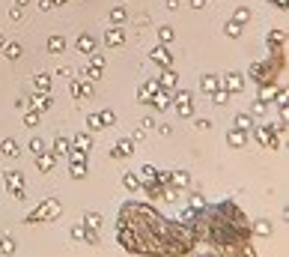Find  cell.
<instances>
[{
  "label": "cell",
  "instance_id": "obj_37",
  "mask_svg": "<svg viewBox=\"0 0 289 257\" xmlns=\"http://www.w3.org/2000/svg\"><path fill=\"white\" fill-rule=\"evenodd\" d=\"M158 39H161V45H167V42H173V27H158Z\"/></svg>",
  "mask_w": 289,
  "mask_h": 257
},
{
  "label": "cell",
  "instance_id": "obj_5",
  "mask_svg": "<svg viewBox=\"0 0 289 257\" xmlns=\"http://www.w3.org/2000/svg\"><path fill=\"white\" fill-rule=\"evenodd\" d=\"M173 105H176V114H179V117H191V114H194V99H191V93H185V90H179V93L173 96Z\"/></svg>",
  "mask_w": 289,
  "mask_h": 257
},
{
  "label": "cell",
  "instance_id": "obj_27",
  "mask_svg": "<svg viewBox=\"0 0 289 257\" xmlns=\"http://www.w3.org/2000/svg\"><path fill=\"white\" fill-rule=\"evenodd\" d=\"M125 18H128V15H125V6H114V9H111V24L122 27V24H125Z\"/></svg>",
  "mask_w": 289,
  "mask_h": 257
},
{
  "label": "cell",
  "instance_id": "obj_24",
  "mask_svg": "<svg viewBox=\"0 0 289 257\" xmlns=\"http://www.w3.org/2000/svg\"><path fill=\"white\" fill-rule=\"evenodd\" d=\"M15 251H18V245H15L12 236H0V254H6V257H9V254H15Z\"/></svg>",
  "mask_w": 289,
  "mask_h": 257
},
{
  "label": "cell",
  "instance_id": "obj_48",
  "mask_svg": "<svg viewBox=\"0 0 289 257\" xmlns=\"http://www.w3.org/2000/svg\"><path fill=\"white\" fill-rule=\"evenodd\" d=\"M197 129H203V132H209V129H212V120H197Z\"/></svg>",
  "mask_w": 289,
  "mask_h": 257
},
{
  "label": "cell",
  "instance_id": "obj_18",
  "mask_svg": "<svg viewBox=\"0 0 289 257\" xmlns=\"http://www.w3.org/2000/svg\"><path fill=\"white\" fill-rule=\"evenodd\" d=\"M283 39H286V33H283V27H274V30L268 33V48H271V51L283 48Z\"/></svg>",
  "mask_w": 289,
  "mask_h": 257
},
{
  "label": "cell",
  "instance_id": "obj_10",
  "mask_svg": "<svg viewBox=\"0 0 289 257\" xmlns=\"http://www.w3.org/2000/svg\"><path fill=\"white\" fill-rule=\"evenodd\" d=\"M75 48H78L81 54H87V57H90V54L96 51V36H93V33H81L78 39H75Z\"/></svg>",
  "mask_w": 289,
  "mask_h": 257
},
{
  "label": "cell",
  "instance_id": "obj_53",
  "mask_svg": "<svg viewBox=\"0 0 289 257\" xmlns=\"http://www.w3.org/2000/svg\"><path fill=\"white\" fill-rule=\"evenodd\" d=\"M51 3H54V6H57V3H66V0H51Z\"/></svg>",
  "mask_w": 289,
  "mask_h": 257
},
{
  "label": "cell",
  "instance_id": "obj_34",
  "mask_svg": "<svg viewBox=\"0 0 289 257\" xmlns=\"http://www.w3.org/2000/svg\"><path fill=\"white\" fill-rule=\"evenodd\" d=\"M98 123H101V126H114V123H117V114L111 111V108H104V111L98 114Z\"/></svg>",
  "mask_w": 289,
  "mask_h": 257
},
{
  "label": "cell",
  "instance_id": "obj_2",
  "mask_svg": "<svg viewBox=\"0 0 289 257\" xmlns=\"http://www.w3.org/2000/svg\"><path fill=\"white\" fill-rule=\"evenodd\" d=\"M200 222L209 228L206 233H209V239L215 242V248L224 251V254H230V257H236V254L247 245V239H250V228H247V222H244L241 209H239L233 200H224V203H218V206L206 209V212L200 215Z\"/></svg>",
  "mask_w": 289,
  "mask_h": 257
},
{
  "label": "cell",
  "instance_id": "obj_50",
  "mask_svg": "<svg viewBox=\"0 0 289 257\" xmlns=\"http://www.w3.org/2000/svg\"><path fill=\"white\" fill-rule=\"evenodd\" d=\"M167 9H179V0H167Z\"/></svg>",
  "mask_w": 289,
  "mask_h": 257
},
{
  "label": "cell",
  "instance_id": "obj_9",
  "mask_svg": "<svg viewBox=\"0 0 289 257\" xmlns=\"http://www.w3.org/2000/svg\"><path fill=\"white\" fill-rule=\"evenodd\" d=\"M224 90L227 93H241L244 90V78L239 75V72H227L224 75Z\"/></svg>",
  "mask_w": 289,
  "mask_h": 257
},
{
  "label": "cell",
  "instance_id": "obj_52",
  "mask_svg": "<svg viewBox=\"0 0 289 257\" xmlns=\"http://www.w3.org/2000/svg\"><path fill=\"white\" fill-rule=\"evenodd\" d=\"M6 45V36H0V48H3Z\"/></svg>",
  "mask_w": 289,
  "mask_h": 257
},
{
  "label": "cell",
  "instance_id": "obj_17",
  "mask_svg": "<svg viewBox=\"0 0 289 257\" xmlns=\"http://www.w3.org/2000/svg\"><path fill=\"white\" fill-rule=\"evenodd\" d=\"M188 182H191V173H188V171H170V186L188 189Z\"/></svg>",
  "mask_w": 289,
  "mask_h": 257
},
{
  "label": "cell",
  "instance_id": "obj_7",
  "mask_svg": "<svg viewBox=\"0 0 289 257\" xmlns=\"http://www.w3.org/2000/svg\"><path fill=\"white\" fill-rule=\"evenodd\" d=\"M122 42H125V33H122V27H107V33H104V45L107 48H122Z\"/></svg>",
  "mask_w": 289,
  "mask_h": 257
},
{
  "label": "cell",
  "instance_id": "obj_16",
  "mask_svg": "<svg viewBox=\"0 0 289 257\" xmlns=\"http://www.w3.org/2000/svg\"><path fill=\"white\" fill-rule=\"evenodd\" d=\"M54 165H57V156L54 153H39V156H36V168H39L42 173L54 171Z\"/></svg>",
  "mask_w": 289,
  "mask_h": 257
},
{
  "label": "cell",
  "instance_id": "obj_12",
  "mask_svg": "<svg viewBox=\"0 0 289 257\" xmlns=\"http://www.w3.org/2000/svg\"><path fill=\"white\" fill-rule=\"evenodd\" d=\"M149 57H152V63H158L161 69H167V66H173V54H170V51H167L164 45H158V48H155V51H152Z\"/></svg>",
  "mask_w": 289,
  "mask_h": 257
},
{
  "label": "cell",
  "instance_id": "obj_3",
  "mask_svg": "<svg viewBox=\"0 0 289 257\" xmlns=\"http://www.w3.org/2000/svg\"><path fill=\"white\" fill-rule=\"evenodd\" d=\"M60 209H63V203H60L57 198H45L39 206H36V209L24 218V222H27V225H36V222H51V218H57V215H60Z\"/></svg>",
  "mask_w": 289,
  "mask_h": 257
},
{
  "label": "cell",
  "instance_id": "obj_31",
  "mask_svg": "<svg viewBox=\"0 0 289 257\" xmlns=\"http://www.w3.org/2000/svg\"><path fill=\"white\" fill-rule=\"evenodd\" d=\"M24 126H27V129H36V126H39V111L27 108V114H24Z\"/></svg>",
  "mask_w": 289,
  "mask_h": 257
},
{
  "label": "cell",
  "instance_id": "obj_39",
  "mask_svg": "<svg viewBox=\"0 0 289 257\" xmlns=\"http://www.w3.org/2000/svg\"><path fill=\"white\" fill-rule=\"evenodd\" d=\"M254 230H257V233H260V236H268V233H271V225H268V222H265V218H260V222H257V225H254Z\"/></svg>",
  "mask_w": 289,
  "mask_h": 257
},
{
  "label": "cell",
  "instance_id": "obj_8",
  "mask_svg": "<svg viewBox=\"0 0 289 257\" xmlns=\"http://www.w3.org/2000/svg\"><path fill=\"white\" fill-rule=\"evenodd\" d=\"M128 156H134V141L131 138H122L114 150H111V159H128Z\"/></svg>",
  "mask_w": 289,
  "mask_h": 257
},
{
  "label": "cell",
  "instance_id": "obj_1",
  "mask_svg": "<svg viewBox=\"0 0 289 257\" xmlns=\"http://www.w3.org/2000/svg\"><path fill=\"white\" fill-rule=\"evenodd\" d=\"M120 242L131 254H152V257H179L194 251L197 233L194 228L182 222H164L152 206L125 203L120 209V225H117Z\"/></svg>",
  "mask_w": 289,
  "mask_h": 257
},
{
  "label": "cell",
  "instance_id": "obj_13",
  "mask_svg": "<svg viewBox=\"0 0 289 257\" xmlns=\"http://www.w3.org/2000/svg\"><path fill=\"white\" fill-rule=\"evenodd\" d=\"M51 105H54V99H51L48 93H36V96H33V102H30L27 108H33V111H39V114H42V111H48Z\"/></svg>",
  "mask_w": 289,
  "mask_h": 257
},
{
  "label": "cell",
  "instance_id": "obj_36",
  "mask_svg": "<svg viewBox=\"0 0 289 257\" xmlns=\"http://www.w3.org/2000/svg\"><path fill=\"white\" fill-rule=\"evenodd\" d=\"M155 173H158V171H155L152 165H143V168H140V182H149V179H155Z\"/></svg>",
  "mask_w": 289,
  "mask_h": 257
},
{
  "label": "cell",
  "instance_id": "obj_51",
  "mask_svg": "<svg viewBox=\"0 0 289 257\" xmlns=\"http://www.w3.org/2000/svg\"><path fill=\"white\" fill-rule=\"evenodd\" d=\"M274 6L277 9H286V0H274Z\"/></svg>",
  "mask_w": 289,
  "mask_h": 257
},
{
  "label": "cell",
  "instance_id": "obj_32",
  "mask_svg": "<svg viewBox=\"0 0 289 257\" xmlns=\"http://www.w3.org/2000/svg\"><path fill=\"white\" fill-rule=\"evenodd\" d=\"M3 48H6V51H3L6 60H18V57H21V45H18V42H6Z\"/></svg>",
  "mask_w": 289,
  "mask_h": 257
},
{
  "label": "cell",
  "instance_id": "obj_35",
  "mask_svg": "<svg viewBox=\"0 0 289 257\" xmlns=\"http://www.w3.org/2000/svg\"><path fill=\"white\" fill-rule=\"evenodd\" d=\"M233 21H236V24H247V21H250V9H247V6H239L236 15H233Z\"/></svg>",
  "mask_w": 289,
  "mask_h": 257
},
{
  "label": "cell",
  "instance_id": "obj_40",
  "mask_svg": "<svg viewBox=\"0 0 289 257\" xmlns=\"http://www.w3.org/2000/svg\"><path fill=\"white\" fill-rule=\"evenodd\" d=\"M84 78H87V81H98V78H101V69H98V66H87Z\"/></svg>",
  "mask_w": 289,
  "mask_h": 257
},
{
  "label": "cell",
  "instance_id": "obj_21",
  "mask_svg": "<svg viewBox=\"0 0 289 257\" xmlns=\"http://www.w3.org/2000/svg\"><path fill=\"white\" fill-rule=\"evenodd\" d=\"M158 84L164 87V90H176V72L167 66L164 72H161V78H158Z\"/></svg>",
  "mask_w": 289,
  "mask_h": 257
},
{
  "label": "cell",
  "instance_id": "obj_46",
  "mask_svg": "<svg viewBox=\"0 0 289 257\" xmlns=\"http://www.w3.org/2000/svg\"><path fill=\"white\" fill-rule=\"evenodd\" d=\"M72 236H75V239H84V236H87V225H75V228H72Z\"/></svg>",
  "mask_w": 289,
  "mask_h": 257
},
{
  "label": "cell",
  "instance_id": "obj_44",
  "mask_svg": "<svg viewBox=\"0 0 289 257\" xmlns=\"http://www.w3.org/2000/svg\"><path fill=\"white\" fill-rule=\"evenodd\" d=\"M72 176H75V179H84V176H87V165H72Z\"/></svg>",
  "mask_w": 289,
  "mask_h": 257
},
{
  "label": "cell",
  "instance_id": "obj_49",
  "mask_svg": "<svg viewBox=\"0 0 289 257\" xmlns=\"http://www.w3.org/2000/svg\"><path fill=\"white\" fill-rule=\"evenodd\" d=\"M191 6L194 9H206V0H191Z\"/></svg>",
  "mask_w": 289,
  "mask_h": 257
},
{
  "label": "cell",
  "instance_id": "obj_11",
  "mask_svg": "<svg viewBox=\"0 0 289 257\" xmlns=\"http://www.w3.org/2000/svg\"><path fill=\"white\" fill-rule=\"evenodd\" d=\"M149 105H152V108H158V111L170 108V105H173V90H164V87H161V90L152 96V102H149Z\"/></svg>",
  "mask_w": 289,
  "mask_h": 257
},
{
  "label": "cell",
  "instance_id": "obj_28",
  "mask_svg": "<svg viewBox=\"0 0 289 257\" xmlns=\"http://www.w3.org/2000/svg\"><path fill=\"white\" fill-rule=\"evenodd\" d=\"M33 81H36V90H39V93H48V87H51V75H45V72H39V75H36Z\"/></svg>",
  "mask_w": 289,
  "mask_h": 257
},
{
  "label": "cell",
  "instance_id": "obj_20",
  "mask_svg": "<svg viewBox=\"0 0 289 257\" xmlns=\"http://www.w3.org/2000/svg\"><path fill=\"white\" fill-rule=\"evenodd\" d=\"M48 51H51V54H63V51H66V39H63L60 33L48 36Z\"/></svg>",
  "mask_w": 289,
  "mask_h": 257
},
{
  "label": "cell",
  "instance_id": "obj_41",
  "mask_svg": "<svg viewBox=\"0 0 289 257\" xmlns=\"http://www.w3.org/2000/svg\"><path fill=\"white\" fill-rule=\"evenodd\" d=\"M87 129H90V132H98V129H104V126L98 123V114H90V117H87Z\"/></svg>",
  "mask_w": 289,
  "mask_h": 257
},
{
  "label": "cell",
  "instance_id": "obj_43",
  "mask_svg": "<svg viewBox=\"0 0 289 257\" xmlns=\"http://www.w3.org/2000/svg\"><path fill=\"white\" fill-rule=\"evenodd\" d=\"M30 150H33L36 156H39V153H45V141H39V138H33V141H30Z\"/></svg>",
  "mask_w": 289,
  "mask_h": 257
},
{
  "label": "cell",
  "instance_id": "obj_14",
  "mask_svg": "<svg viewBox=\"0 0 289 257\" xmlns=\"http://www.w3.org/2000/svg\"><path fill=\"white\" fill-rule=\"evenodd\" d=\"M227 143L239 150V146H244V143H247V132H244V129H236V126H233V129L227 132Z\"/></svg>",
  "mask_w": 289,
  "mask_h": 257
},
{
  "label": "cell",
  "instance_id": "obj_29",
  "mask_svg": "<svg viewBox=\"0 0 289 257\" xmlns=\"http://www.w3.org/2000/svg\"><path fill=\"white\" fill-rule=\"evenodd\" d=\"M84 225H87L90 230H98V228H101V215H98V212H87V215H84Z\"/></svg>",
  "mask_w": 289,
  "mask_h": 257
},
{
  "label": "cell",
  "instance_id": "obj_38",
  "mask_svg": "<svg viewBox=\"0 0 289 257\" xmlns=\"http://www.w3.org/2000/svg\"><path fill=\"white\" fill-rule=\"evenodd\" d=\"M224 33L230 36V39H239V36H241V24H236V21H230V24L224 27Z\"/></svg>",
  "mask_w": 289,
  "mask_h": 257
},
{
  "label": "cell",
  "instance_id": "obj_42",
  "mask_svg": "<svg viewBox=\"0 0 289 257\" xmlns=\"http://www.w3.org/2000/svg\"><path fill=\"white\" fill-rule=\"evenodd\" d=\"M212 96H215V102H218V105H227V102H230V93H227V90H221V87L215 90Z\"/></svg>",
  "mask_w": 289,
  "mask_h": 257
},
{
  "label": "cell",
  "instance_id": "obj_33",
  "mask_svg": "<svg viewBox=\"0 0 289 257\" xmlns=\"http://www.w3.org/2000/svg\"><path fill=\"white\" fill-rule=\"evenodd\" d=\"M188 203H191V209H194V212H206V206H209L203 195H191V200H188Z\"/></svg>",
  "mask_w": 289,
  "mask_h": 257
},
{
  "label": "cell",
  "instance_id": "obj_22",
  "mask_svg": "<svg viewBox=\"0 0 289 257\" xmlns=\"http://www.w3.org/2000/svg\"><path fill=\"white\" fill-rule=\"evenodd\" d=\"M0 153H3V156H9V159H15V156H21V146H18L12 138H6L3 143H0Z\"/></svg>",
  "mask_w": 289,
  "mask_h": 257
},
{
  "label": "cell",
  "instance_id": "obj_45",
  "mask_svg": "<svg viewBox=\"0 0 289 257\" xmlns=\"http://www.w3.org/2000/svg\"><path fill=\"white\" fill-rule=\"evenodd\" d=\"M250 111H254V114H265V111H268V105H265L263 99H257L254 105H250Z\"/></svg>",
  "mask_w": 289,
  "mask_h": 257
},
{
  "label": "cell",
  "instance_id": "obj_47",
  "mask_svg": "<svg viewBox=\"0 0 289 257\" xmlns=\"http://www.w3.org/2000/svg\"><path fill=\"white\" fill-rule=\"evenodd\" d=\"M90 57H93V63H90V66H98V69H101V66H104V57H101V54H96V51H93V54H90Z\"/></svg>",
  "mask_w": 289,
  "mask_h": 257
},
{
  "label": "cell",
  "instance_id": "obj_30",
  "mask_svg": "<svg viewBox=\"0 0 289 257\" xmlns=\"http://www.w3.org/2000/svg\"><path fill=\"white\" fill-rule=\"evenodd\" d=\"M233 123H236V129H244V132H247V129H254V120H250V114H236Z\"/></svg>",
  "mask_w": 289,
  "mask_h": 257
},
{
  "label": "cell",
  "instance_id": "obj_19",
  "mask_svg": "<svg viewBox=\"0 0 289 257\" xmlns=\"http://www.w3.org/2000/svg\"><path fill=\"white\" fill-rule=\"evenodd\" d=\"M122 186H125L128 192H140V173L125 171V176H122Z\"/></svg>",
  "mask_w": 289,
  "mask_h": 257
},
{
  "label": "cell",
  "instance_id": "obj_6",
  "mask_svg": "<svg viewBox=\"0 0 289 257\" xmlns=\"http://www.w3.org/2000/svg\"><path fill=\"white\" fill-rule=\"evenodd\" d=\"M161 90V84H158V78H149V81H143V87L137 90V99L143 102V105H149L152 102V96Z\"/></svg>",
  "mask_w": 289,
  "mask_h": 257
},
{
  "label": "cell",
  "instance_id": "obj_4",
  "mask_svg": "<svg viewBox=\"0 0 289 257\" xmlns=\"http://www.w3.org/2000/svg\"><path fill=\"white\" fill-rule=\"evenodd\" d=\"M3 179H6V189H9V195L15 198V200H24L27 195V186H24V176H21V171H6L3 173Z\"/></svg>",
  "mask_w": 289,
  "mask_h": 257
},
{
  "label": "cell",
  "instance_id": "obj_23",
  "mask_svg": "<svg viewBox=\"0 0 289 257\" xmlns=\"http://www.w3.org/2000/svg\"><path fill=\"white\" fill-rule=\"evenodd\" d=\"M218 84H221L218 75H203V78H200V90H203V93H215V90H218Z\"/></svg>",
  "mask_w": 289,
  "mask_h": 257
},
{
  "label": "cell",
  "instance_id": "obj_25",
  "mask_svg": "<svg viewBox=\"0 0 289 257\" xmlns=\"http://www.w3.org/2000/svg\"><path fill=\"white\" fill-rule=\"evenodd\" d=\"M72 143H75L78 150H90V146H93V138H90L87 132H81V135H75V138H72Z\"/></svg>",
  "mask_w": 289,
  "mask_h": 257
},
{
  "label": "cell",
  "instance_id": "obj_26",
  "mask_svg": "<svg viewBox=\"0 0 289 257\" xmlns=\"http://www.w3.org/2000/svg\"><path fill=\"white\" fill-rule=\"evenodd\" d=\"M69 150H72V146H69V141L60 135V138H54V156H69Z\"/></svg>",
  "mask_w": 289,
  "mask_h": 257
},
{
  "label": "cell",
  "instance_id": "obj_54",
  "mask_svg": "<svg viewBox=\"0 0 289 257\" xmlns=\"http://www.w3.org/2000/svg\"><path fill=\"white\" fill-rule=\"evenodd\" d=\"M203 257H215V254H203Z\"/></svg>",
  "mask_w": 289,
  "mask_h": 257
},
{
  "label": "cell",
  "instance_id": "obj_15",
  "mask_svg": "<svg viewBox=\"0 0 289 257\" xmlns=\"http://www.w3.org/2000/svg\"><path fill=\"white\" fill-rule=\"evenodd\" d=\"M69 87H72V93H75V99H90V96H93V81H90V84H84V81H69Z\"/></svg>",
  "mask_w": 289,
  "mask_h": 257
}]
</instances>
